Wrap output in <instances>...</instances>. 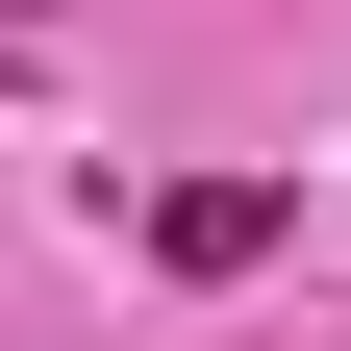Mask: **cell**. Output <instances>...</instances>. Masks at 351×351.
I'll return each mask as SVG.
<instances>
[{"instance_id":"6da1fadb","label":"cell","mask_w":351,"mask_h":351,"mask_svg":"<svg viewBox=\"0 0 351 351\" xmlns=\"http://www.w3.org/2000/svg\"><path fill=\"white\" fill-rule=\"evenodd\" d=\"M276 226H301L276 176H176V201H151V276H251V251H276Z\"/></svg>"}]
</instances>
